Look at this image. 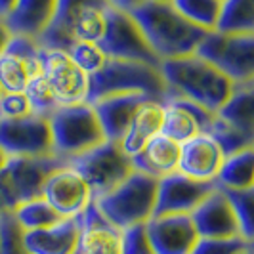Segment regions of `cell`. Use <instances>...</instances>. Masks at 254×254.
Returning a JSON list of instances; mask_svg holds the SVG:
<instances>
[{"instance_id": "cell-37", "label": "cell", "mask_w": 254, "mask_h": 254, "mask_svg": "<svg viewBox=\"0 0 254 254\" xmlns=\"http://www.w3.org/2000/svg\"><path fill=\"white\" fill-rule=\"evenodd\" d=\"M33 115L31 105L23 92H2L0 94V121H13Z\"/></svg>"}, {"instance_id": "cell-10", "label": "cell", "mask_w": 254, "mask_h": 254, "mask_svg": "<svg viewBox=\"0 0 254 254\" xmlns=\"http://www.w3.org/2000/svg\"><path fill=\"white\" fill-rule=\"evenodd\" d=\"M40 73L48 80L54 98L60 105L88 103L90 76L76 67L67 50L42 48Z\"/></svg>"}, {"instance_id": "cell-7", "label": "cell", "mask_w": 254, "mask_h": 254, "mask_svg": "<svg viewBox=\"0 0 254 254\" xmlns=\"http://www.w3.org/2000/svg\"><path fill=\"white\" fill-rule=\"evenodd\" d=\"M233 84L254 82V33L208 31L195 52Z\"/></svg>"}, {"instance_id": "cell-22", "label": "cell", "mask_w": 254, "mask_h": 254, "mask_svg": "<svg viewBox=\"0 0 254 254\" xmlns=\"http://www.w3.org/2000/svg\"><path fill=\"white\" fill-rule=\"evenodd\" d=\"M29 254H75L78 249V220L64 218L50 228L23 231Z\"/></svg>"}, {"instance_id": "cell-23", "label": "cell", "mask_w": 254, "mask_h": 254, "mask_svg": "<svg viewBox=\"0 0 254 254\" xmlns=\"http://www.w3.org/2000/svg\"><path fill=\"white\" fill-rule=\"evenodd\" d=\"M178 159L180 143L166 138L165 134H157L136 155L130 157L134 170L157 180L178 172Z\"/></svg>"}, {"instance_id": "cell-38", "label": "cell", "mask_w": 254, "mask_h": 254, "mask_svg": "<svg viewBox=\"0 0 254 254\" xmlns=\"http://www.w3.org/2000/svg\"><path fill=\"white\" fill-rule=\"evenodd\" d=\"M121 254H153L145 235V224L121 231Z\"/></svg>"}, {"instance_id": "cell-8", "label": "cell", "mask_w": 254, "mask_h": 254, "mask_svg": "<svg viewBox=\"0 0 254 254\" xmlns=\"http://www.w3.org/2000/svg\"><path fill=\"white\" fill-rule=\"evenodd\" d=\"M73 170H76L84 182L88 184L94 199L117 188L125 178L134 172L132 161L127 153L121 149L119 141H103L98 147L78 155L67 161Z\"/></svg>"}, {"instance_id": "cell-2", "label": "cell", "mask_w": 254, "mask_h": 254, "mask_svg": "<svg viewBox=\"0 0 254 254\" xmlns=\"http://www.w3.org/2000/svg\"><path fill=\"white\" fill-rule=\"evenodd\" d=\"M159 69L166 84V94L199 103L210 113H216L228 102L235 86L224 73L197 54L165 60L159 64Z\"/></svg>"}, {"instance_id": "cell-11", "label": "cell", "mask_w": 254, "mask_h": 254, "mask_svg": "<svg viewBox=\"0 0 254 254\" xmlns=\"http://www.w3.org/2000/svg\"><path fill=\"white\" fill-rule=\"evenodd\" d=\"M0 149L8 157L54 155L48 117L29 115L23 119L0 121Z\"/></svg>"}, {"instance_id": "cell-40", "label": "cell", "mask_w": 254, "mask_h": 254, "mask_svg": "<svg viewBox=\"0 0 254 254\" xmlns=\"http://www.w3.org/2000/svg\"><path fill=\"white\" fill-rule=\"evenodd\" d=\"M10 38H12V33H10V29H8V25H6V21L0 17V54H2L4 48L8 46Z\"/></svg>"}, {"instance_id": "cell-34", "label": "cell", "mask_w": 254, "mask_h": 254, "mask_svg": "<svg viewBox=\"0 0 254 254\" xmlns=\"http://www.w3.org/2000/svg\"><path fill=\"white\" fill-rule=\"evenodd\" d=\"M67 54L71 56L76 67L82 69L88 76L96 75L107 62V56L103 54L98 42H73L67 48Z\"/></svg>"}, {"instance_id": "cell-15", "label": "cell", "mask_w": 254, "mask_h": 254, "mask_svg": "<svg viewBox=\"0 0 254 254\" xmlns=\"http://www.w3.org/2000/svg\"><path fill=\"white\" fill-rule=\"evenodd\" d=\"M214 188L216 186L210 182H197V180H191L180 172L159 178L153 216L191 214L197 208V204L201 203Z\"/></svg>"}, {"instance_id": "cell-30", "label": "cell", "mask_w": 254, "mask_h": 254, "mask_svg": "<svg viewBox=\"0 0 254 254\" xmlns=\"http://www.w3.org/2000/svg\"><path fill=\"white\" fill-rule=\"evenodd\" d=\"M224 0H170V4L193 25L204 31H214Z\"/></svg>"}, {"instance_id": "cell-13", "label": "cell", "mask_w": 254, "mask_h": 254, "mask_svg": "<svg viewBox=\"0 0 254 254\" xmlns=\"http://www.w3.org/2000/svg\"><path fill=\"white\" fill-rule=\"evenodd\" d=\"M40 197L64 218L80 216L94 201L88 184L69 165L56 168L46 178Z\"/></svg>"}, {"instance_id": "cell-16", "label": "cell", "mask_w": 254, "mask_h": 254, "mask_svg": "<svg viewBox=\"0 0 254 254\" xmlns=\"http://www.w3.org/2000/svg\"><path fill=\"white\" fill-rule=\"evenodd\" d=\"M212 119H214V113L204 109L203 105L180 96L166 94V98L163 100L161 134H165L166 138L178 143H184L199 134H206Z\"/></svg>"}, {"instance_id": "cell-31", "label": "cell", "mask_w": 254, "mask_h": 254, "mask_svg": "<svg viewBox=\"0 0 254 254\" xmlns=\"http://www.w3.org/2000/svg\"><path fill=\"white\" fill-rule=\"evenodd\" d=\"M206 134L216 141L218 147L224 153V157L239 153L243 149H249V147H254L253 134H247V132H243L239 128L231 127V125H228L226 121H222L216 115H214L208 130H206Z\"/></svg>"}, {"instance_id": "cell-43", "label": "cell", "mask_w": 254, "mask_h": 254, "mask_svg": "<svg viewBox=\"0 0 254 254\" xmlns=\"http://www.w3.org/2000/svg\"><path fill=\"white\" fill-rule=\"evenodd\" d=\"M6 161H8V155H6V153L0 149V168L6 165Z\"/></svg>"}, {"instance_id": "cell-26", "label": "cell", "mask_w": 254, "mask_h": 254, "mask_svg": "<svg viewBox=\"0 0 254 254\" xmlns=\"http://www.w3.org/2000/svg\"><path fill=\"white\" fill-rule=\"evenodd\" d=\"M214 186L224 191L254 190V147L228 155L214 180Z\"/></svg>"}, {"instance_id": "cell-45", "label": "cell", "mask_w": 254, "mask_h": 254, "mask_svg": "<svg viewBox=\"0 0 254 254\" xmlns=\"http://www.w3.org/2000/svg\"><path fill=\"white\" fill-rule=\"evenodd\" d=\"M247 254H254V251H251V253H247Z\"/></svg>"}, {"instance_id": "cell-1", "label": "cell", "mask_w": 254, "mask_h": 254, "mask_svg": "<svg viewBox=\"0 0 254 254\" xmlns=\"http://www.w3.org/2000/svg\"><path fill=\"white\" fill-rule=\"evenodd\" d=\"M159 62L195 54L208 31L188 21L170 2L143 0L130 10Z\"/></svg>"}, {"instance_id": "cell-39", "label": "cell", "mask_w": 254, "mask_h": 254, "mask_svg": "<svg viewBox=\"0 0 254 254\" xmlns=\"http://www.w3.org/2000/svg\"><path fill=\"white\" fill-rule=\"evenodd\" d=\"M13 208H15V201H13L4 178L0 176V216H4L6 212H12Z\"/></svg>"}, {"instance_id": "cell-20", "label": "cell", "mask_w": 254, "mask_h": 254, "mask_svg": "<svg viewBox=\"0 0 254 254\" xmlns=\"http://www.w3.org/2000/svg\"><path fill=\"white\" fill-rule=\"evenodd\" d=\"M78 220V254H121V229L107 222L94 201Z\"/></svg>"}, {"instance_id": "cell-44", "label": "cell", "mask_w": 254, "mask_h": 254, "mask_svg": "<svg viewBox=\"0 0 254 254\" xmlns=\"http://www.w3.org/2000/svg\"><path fill=\"white\" fill-rule=\"evenodd\" d=\"M155 2H170V0H155Z\"/></svg>"}, {"instance_id": "cell-17", "label": "cell", "mask_w": 254, "mask_h": 254, "mask_svg": "<svg viewBox=\"0 0 254 254\" xmlns=\"http://www.w3.org/2000/svg\"><path fill=\"white\" fill-rule=\"evenodd\" d=\"M145 235L153 254H191L199 235L190 214L153 216L145 222Z\"/></svg>"}, {"instance_id": "cell-24", "label": "cell", "mask_w": 254, "mask_h": 254, "mask_svg": "<svg viewBox=\"0 0 254 254\" xmlns=\"http://www.w3.org/2000/svg\"><path fill=\"white\" fill-rule=\"evenodd\" d=\"M58 0H15L10 13L4 17L12 35L37 40L50 25Z\"/></svg>"}, {"instance_id": "cell-19", "label": "cell", "mask_w": 254, "mask_h": 254, "mask_svg": "<svg viewBox=\"0 0 254 254\" xmlns=\"http://www.w3.org/2000/svg\"><path fill=\"white\" fill-rule=\"evenodd\" d=\"M224 153L208 134H199L180 143L178 172L197 182L214 184L224 163Z\"/></svg>"}, {"instance_id": "cell-25", "label": "cell", "mask_w": 254, "mask_h": 254, "mask_svg": "<svg viewBox=\"0 0 254 254\" xmlns=\"http://www.w3.org/2000/svg\"><path fill=\"white\" fill-rule=\"evenodd\" d=\"M161 130H163V102L145 100L134 113L119 145L128 157H132L151 138L161 134Z\"/></svg>"}, {"instance_id": "cell-4", "label": "cell", "mask_w": 254, "mask_h": 254, "mask_svg": "<svg viewBox=\"0 0 254 254\" xmlns=\"http://www.w3.org/2000/svg\"><path fill=\"white\" fill-rule=\"evenodd\" d=\"M117 94H141L149 100L163 102L166 84L159 65L107 58L102 69L90 76L88 103Z\"/></svg>"}, {"instance_id": "cell-32", "label": "cell", "mask_w": 254, "mask_h": 254, "mask_svg": "<svg viewBox=\"0 0 254 254\" xmlns=\"http://www.w3.org/2000/svg\"><path fill=\"white\" fill-rule=\"evenodd\" d=\"M23 94H25L27 102L31 105L33 115L50 117L60 107V103L56 102V98H54V92H52L48 80L44 78L42 73H37L27 82V86L23 88Z\"/></svg>"}, {"instance_id": "cell-28", "label": "cell", "mask_w": 254, "mask_h": 254, "mask_svg": "<svg viewBox=\"0 0 254 254\" xmlns=\"http://www.w3.org/2000/svg\"><path fill=\"white\" fill-rule=\"evenodd\" d=\"M214 31L254 33V0H224Z\"/></svg>"}, {"instance_id": "cell-12", "label": "cell", "mask_w": 254, "mask_h": 254, "mask_svg": "<svg viewBox=\"0 0 254 254\" xmlns=\"http://www.w3.org/2000/svg\"><path fill=\"white\" fill-rule=\"evenodd\" d=\"M65 165L56 155L46 157H8L0 168L8 190L12 193L15 206L42 195V186L56 168Z\"/></svg>"}, {"instance_id": "cell-3", "label": "cell", "mask_w": 254, "mask_h": 254, "mask_svg": "<svg viewBox=\"0 0 254 254\" xmlns=\"http://www.w3.org/2000/svg\"><path fill=\"white\" fill-rule=\"evenodd\" d=\"M109 0H58L50 25L37 38L40 48L67 50L73 42H100Z\"/></svg>"}, {"instance_id": "cell-47", "label": "cell", "mask_w": 254, "mask_h": 254, "mask_svg": "<svg viewBox=\"0 0 254 254\" xmlns=\"http://www.w3.org/2000/svg\"><path fill=\"white\" fill-rule=\"evenodd\" d=\"M75 254H78V253H75Z\"/></svg>"}, {"instance_id": "cell-35", "label": "cell", "mask_w": 254, "mask_h": 254, "mask_svg": "<svg viewBox=\"0 0 254 254\" xmlns=\"http://www.w3.org/2000/svg\"><path fill=\"white\" fill-rule=\"evenodd\" d=\"M254 251V243L245 237H226V239H199L191 254H247Z\"/></svg>"}, {"instance_id": "cell-36", "label": "cell", "mask_w": 254, "mask_h": 254, "mask_svg": "<svg viewBox=\"0 0 254 254\" xmlns=\"http://www.w3.org/2000/svg\"><path fill=\"white\" fill-rule=\"evenodd\" d=\"M0 254H29L23 243V229L12 212L0 216Z\"/></svg>"}, {"instance_id": "cell-46", "label": "cell", "mask_w": 254, "mask_h": 254, "mask_svg": "<svg viewBox=\"0 0 254 254\" xmlns=\"http://www.w3.org/2000/svg\"><path fill=\"white\" fill-rule=\"evenodd\" d=\"M0 94H2V88H0Z\"/></svg>"}, {"instance_id": "cell-18", "label": "cell", "mask_w": 254, "mask_h": 254, "mask_svg": "<svg viewBox=\"0 0 254 254\" xmlns=\"http://www.w3.org/2000/svg\"><path fill=\"white\" fill-rule=\"evenodd\" d=\"M190 218L199 239H226L241 235L239 222L235 218L228 195L218 188H214L197 204Z\"/></svg>"}, {"instance_id": "cell-6", "label": "cell", "mask_w": 254, "mask_h": 254, "mask_svg": "<svg viewBox=\"0 0 254 254\" xmlns=\"http://www.w3.org/2000/svg\"><path fill=\"white\" fill-rule=\"evenodd\" d=\"M48 123L54 155L64 163L107 141L98 115L90 103L60 105L48 117Z\"/></svg>"}, {"instance_id": "cell-27", "label": "cell", "mask_w": 254, "mask_h": 254, "mask_svg": "<svg viewBox=\"0 0 254 254\" xmlns=\"http://www.w3.org/2000/svg\"><path fill=\"white\" fill-rule=\"evenodd\" d=\"M214 115L231 127L254 136V82L253 84H235L228 102Z\"/></svg>"}, {"instance_id": "cell-33", "label": "cell", "mask_w": 254, "mask_h": 254, "mask_svg": "<svg viewBox=\"0 0 254 254\" xmlns=\"http://www.w3.org/2000/svg\"><path fill=\"white\" fill-rule=\"evenodd\" d=\"M224 193L228 195L235 218L239 222L241 235L247 241L254 243V190L224 191Z\"/></svg>"}, {"instance_id": "cell-14", "label": "cell", "mask_w": 254, "mask_h": 254, "mask_svg": "<svg viewBox=\"0 0 254 254\" xmlns=\"http://www.w3.org/2000/svg\"><path fill=\"white\" fill-rule=\"evenodd\" d=\"M40 44L35 38L12 35L0 54V88L2 92H23L27 82L40 73Z\"/></svg>"}, {"instance_id": "cell-29", "label": "cell", "mask_w": 254, "mask_h": 254, "mask_svg": "<svg viewBox=\"0 0 254 254\" xmlns=\"http://www.w3.org/2000/svg\"><path fill=\"white\" fill-rule=\"evenodd\" d=\"M12 214L23 231L50 228V226L64 220V216H60L42 197H37V199H31V201L17 204L12 210Z\"/></svg>"}, {"instance_id": "cell-5", "label": "cell", "mask_w": 254, "mask_h": 254, "mask_svg": "<svg viewBox=\"0 0 254 254\" xmlns=\"http://www.w3.org/2000/svg\"><path fill=\"white\" fill-rule=\"evenodd\" d=\"M157 182V178L134 170L109 193L94 199V204L103 218L121 231L132 226H141L155 212Z\"/></svg>"}, {"instance_id": "cell-42", "label": "cell", "mask_w": 254, "mask_h": 254, "mask_svg": "<svg viewBox=\"0 0 254 254\" xmlns=\"http://www.w3.org/2000/svg\"><path fill=\"white\" fill-rule=\"evenodd\" d=\"M13 4H15V0H0V17H2V19L10 13V10L13 8Z\"/></svg>"}, {"instance_id": "cell-41", "label": "cell", "mask_w": 254, "mask_h": 254, "mask_svg": "<svg viewBox=\"0 0 254 254\" xmlns=\"http://www.w3.org/2000/svg\"><path fill=\"white\" fill-rule=\"evenodd\" d=\"M109 2L113 4L115 8H121V10L130 12V10H134L136 6H140L143 0H109Z\"/></svg>"}, {"instance_id": "cell-9", "label": "cell", "mask_w": 254, "mask_h": 254, "mask_svg": "<svg viewBox=\"0 0 254 254\" xmlns=\"http://www.w3.org/2000/svg\"><path fill=\"white\" fill-rule=\"evenodd\" d=\"M100 48L111 60H128L159 65L161 62L151 52L147 40L130 12L111 6L105 15V31L100 38Z\"/></svg>"}, {"instance_id": "cell-21", "label": "cell", "mask_w": 254, "mask_h": 254, "mask_svg": "<svg viewBox=\"0 0 254 254\" xmlns=\"http://www.w3.org/2000/svg\"><path fill=\"white\" fill-rule=\"evenodd\" d=\"M145 100L149 98L141 94H117V96H107L90 103L98 115L105 140L121 141L134 113Z\"/></svg>"}]
</instances>
